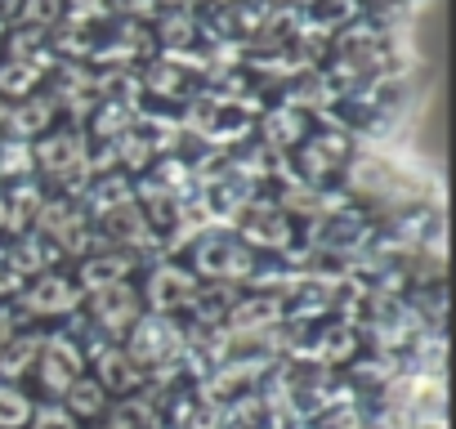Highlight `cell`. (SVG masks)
I'll list each match as a JSON object with an SVG mask.
<instances>
[{
    "mask_svg": "<svg viewBox=\"0 0 456 429\" xmlns=\"http://www.w3.org/2000/svg\"><path fill=\"white\" fill-rule=\"evenodd\" d=\"M130 362H134V358H121V353H108V358H103V367H108V384H112V389H117V384H126Z\"/></svg>",
    "mask_w": 456,
    "mask_h": 429,
    "instance_id": "cell-13",
    "label": "cell"
},
{
    "mask_svg": "<svg viewBox=\"0 0 456 429\" xmlns=\"http://www.w3.org/2000/svg\"><path fill=\"white\" fill-rule=\"evenodd\" d=\"M77 367H81L77 349H72L68 340H54V344H50V353H45V380H50L54 389H63V384H72V380H77Z\"/></svg>",
    "mask_w": 456,
    "mask_h": 429,
    "instance_id": "cell-4",
    "label": "cell"
},
{
    "mask_svg": "<svg viewBox=\"0 0 456 429\" xmlns=\"http://www.w3.org/2000/svg\"><path fill=\"white\" fill-rule=\"evenodd\" d=\"M121 273H126V260H103V264L94 260V264L86 269V282H90V287L99 291V287H112V282H117Z\"/></svg>",
    "mask_w": 456,
    "mask_h": 429,
    "instance_id": "cell-8",
    "label": "cell"
},
{
    "mask_svg": "<svg viewBox=\"0 0 456 429\" xmlns=\"http://www.w3.org/2000/svg\"><path fill=\"white\" fill-rule=\"evenodd\" d=\"M77 300V291L63 282V278H41L32 291H28V304L37 309V313H54V309H68Z\"/></svg>",
    "mask_w": 456,
    "mask_h": 429,
    "instance_id": "cell-3",
    "label": "cell"
},
{
    "mask_svg": "<svg viewBox=\"0 0 456 429\" xmlns=\"http://www.w3.org/2000/svg\"><path fill=\"white\" fill-rule=\"evenodd\" d=\"M37 429H77V420H72L63 407H45V411L37 416Z\"/></svg>",
    "mask_w": 456,
    "mask_h": 429,
    "instance_id": "cell-12",
    "label": "cell"
},
{
    "mask_svg": "<svg viewBox=\"0 0 456 429\" xmlns=\"http://www.w3.org/2000/svg\"><path fill=\"white\" fill-rule=\"evenodd\" d=\"M265 318H278V304H247V309H238L233 313V327H265Z\"/></svg>",
    "mask_w": 456,
    "mask_h": 429,
    "instance_id": "cell-10",
    "label": "cell"
},
{
    "mask_svg": "<svg viewBox=\"0 0 456 429\" xmlns=\"http://www.w3.org/2000/svg\"><path fill=\"white\" fill-rule=\"evenodd\" d=\"M28 411H32L28 393H19V389H10V384H0V429H19V425L28 420Z\"/></svg>",
    "mask_w": 456,
    "mask_h": 429,
    "instance_id": "cell-6",
    "label": "cell"
},
{
    "mask_svg": "<svg viewBox=\"0 0 456 429\" xmlns=\"http://www.w3.org/2000/svg\"><path fill=\"white\" fill-rule=\"evenodd\" d=\"M32 358H37V340H23V344H14V353H10L5 362H0V371H5V376H19Z\"/></svg>",
    "mask_w": 456,
    "mask_h": 429,
    "instance_id": "cell-11",
    "label": "cell"
},
{
    "mask_svg": "<svg viewBox=\"0 0 456 429\" xmlns=\"http://www.w3.org/2000/svg\"><path fill=\"white\" fill-rule=\"evenodd\" d=\"M68 402H72V411L90 416V411H99V407H103V384H90V380H81V384H72Z\"/></svg>",
    "mask_w": 456,
    "mask_h": 429,
    "instance_id": "cell-7",
    "label": "cell"
},
{
    "mask_svg": "<svg viewBox=\"0 0 456 429\" xmlns=\"http://www.w3.org/2000/svg\"><path fill=\"white\" fill-rule=\"evenodd\" d=\"M170 344H175V331H170V322H161V318H148V322H139V331H134V340H130V358L157 362V358H170Z\"/></svg>",
    "mask_w": 456,
    "mask_h": 429,
    "instance_id": "cell-1",
    "label": "cell"
},
{
    "mask_svg": "<svg viewBox=\"0 0 456 429\" xmlns=\"http://www.w3.org/2000/svg\"><path fill=\"white\" fill-rule=\"evenodd\" d=\"M112 429H152V416H148V407L126 402V407L112 416Z\"/></svg>",
    "mask_w": 456,
    "mask_h": 429,
    "instance_id": "cell-9",
    "label": "cell"
},
{
    "mask_svg": "<svg viewBox=\"0 0 456 429\" xmlns=\"http://www.w3.org/2000/svg\"><path fill=\"white\" fill-rule=\"evenodd\" d=\"M152 300L166 309V304H183V300H192V278L188 273H179V269H161L157 278H152Z\"/></svg>",
    "mask_w": 456,
    "mask_h": 429,
    "instance_id": "cell-5",
    "label": "cell"
},
{
    "mask_svg": "<svg viewBox=\"0 0 456 429\" xmlns=\"http://www.w3.org/2000/svg\"><path fill=\"white\" fill-rule=\"evenodd\" d=\"M94 313H99L103 327H126V322L134 318V291L121 287V282L99 287V295H94Z\"/></svg>",
    "mask_w": 456,
    "mask_h": 429,
    "instance_id": "cell-2",
    "label": "cell"
}]
</instances>
